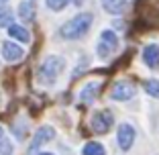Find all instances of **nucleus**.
<instances>
[{"instance_id":"f257e3e1","label":"nucleus","mask_w":159,"mask_h":155,"mask_svg":"<svg viewBox=\"0 0 159 155\" xmlns=\"http://www.w3.org/2000/svg\"><path fill=\"white\" fill-rule=\"evenodd\" d=\"M92 21H94L92 12H80L74 19H70L67 23H63V27L59 29V35L63 39H70V41L84 37L90 31V27H92Z\"/></svg>"},{"instance_id":"f03ea898","label":"nucleus","mask_w":159,"mask_h":155,"mask_svg":"<svg viewBox=\"0 0 159 155\" xmlns=\"http://www.w3.org/2000/svg\"><path fill=\"white\" fill-rule=\"evenodd\" d=\"M63 67H66V59H61V57H57V55H49L41 66H39V71H37L39 84L53 86L55 80H57V75L61 74Z\"/></svg>"},{"instance_id":"7ed1b4c3","label":"nucleus","mask_w":159,"mask_h":155,"mask_svg":"<svg viewBox=\"0 0 159 155\" xmlns=\"http://www.w3.org/2000/svg\"><path fill=\"white\" fill-rule=\"evenodd\" d=\"M114 122V116L110 110H106V108H102V110H96V112L92 114V131L96 133V135H104V133L110 131V127H112Z\"/></svg>"},{"instance_id":"20e7f679","label":"nucleus","mask_w":159,"mask_h":155,"mask_svg":"<svg viewBox=\"0 0 159 155\" xmlns=\"http://www.w3.org/2000/svg\"><path fill=\"white\" fill-rule=\"evenodd\" d=\"M118 45V37L110 31V29H106V31H102L100 33V43H98V47H96V53H98V57H108L110 53L116 49Z\"/></svg>"},{"instance_id":"39448f33","label":"nucleus","mask_w":159,"mask_h":155,"mask_svg":"<svg viewBox=\"0 0 159 155\" xmlns=\"http://www.w3.org/2000/svg\"><path fill=\"white\" fill-rule=\"evenodd\" d=\"M53 137H55V129H53V127H49V125L41 127L37 133H35L33 141H31V145H29V155H35V153H37V149H39V147H41L43 143L51 141Z\"/></svg>"},{"instance_id":"423d86ee","label":"nucleus","mask_w":159,"mask_h":155,"mask_svg":"<svg viewBox=\"0 0 159 155\" xmlns=\"http://www.w3.org/2000/svg\"><path fill=\"white\" fill-rule=\"evenodd\" d=\"M133 96H135V84L133 82H116L110 90V98L118 100V102H125Z\"/></svg>"},{"instance_id":"0eeeda50","label":"nucleus","mask_w":159,"mask_h":155,"mask_svg":"<svg viewBox=\"0 0 159 155\" xmlns=\"http://www.w3.org/2000/svg\"><path fill=\"white\" fill-rule=\"evenodd\" d=\"M116 141H118V147L120 149H131L133 143H135V129L133 125L129 122H122L120 127H118V135H116Z\"/></svg>"},{"instance_id":"6e6552de","label":"nucleus","mask_w":159,"mask_h":155,"mask_svg":"<svg viewBox=\"0 0 159 155\" xmlns=\"http://www.w3.org/2000/svg\"><path fill=\"white\" fill-rule=\"evenodd\" d=\"M2 57H4L8 63H16L25 57V51L19 47V45H14L12 41H4L2 43Z\"/></svg>"},{"instance_id":"1a4fd4ad","label":"nucleus","mask_w":159,"mask_h":155,"mask_svg":"<svg viewBox=\"0 0 159 155\" xmlns=\"http://www.w3.org/2000/svg\"><path fill=\"white\" fill-rule=\"evenodd\" d=\"M143 61L145 66L151 67V70H157L159 67V45L157 43H149L143 49Z\"/></svg>"},{"instance_id":"9d476101","label":"nucleus","mask_w":159,"mask_h":155,"mask_svg":"<svg viewBox=\"0 0 159 155\" xmlns=\"http://www.w3.org/2000/svg\"><path fill=\"white\" fill-rule=\"evenodd\" d=\"M102 90V84L100 82H90V84H86L84 88H82V92H80V100L82 102H92L96 96H98V92Z\"/></svg>"},{"instance_id":"9b49d317","label":"nucleus","mask_w":159,"mask_h":155,"mask_svg":"<svg viewBox=\"0 0 159 155\" xmlns=\"http://www.w3.org/2000/svg\"><path fill=\"white\" fill-rule=\"evenodd\" d=\"M100 2H102V8L110 14H122L129 6L126 0H100Z\"/></svg>"},{"instance_id":"f8f14e48","label":"nucleus","mask_w":159,"mask_h":155,"mask_svg":"<svg viewBox=\"0 0 159 155\" xmlns=\"http://www.w3.org/2000/svg\"><path fill=\"white\" fill-rule=\"evenodd\" d=\"M8 35L12 39H16V41H20V43H29L31 41V35H29V31L25 27H20V25H10L8 27Z\"/></svg>"},{"instance_id":"ddd939ff","label":"nucleus","mask_w":159,"mask_h":155,"mask_svg":"<svg viewBox=\"0 0 159 155\" xmlns=\"http://www.w3.org/2000/svg\"><path fill=\"white\" fill-rule=\"evenodd\" d=\"M19 16L23 21H27V23H31L35 19V6L31 2H20L19 4Z\"/></svg>"},{"instance_id":"4468645a","label":"nucleus","mask_w":159,"mask_h":155,"mask_svg":"<svg viewBox=\"0 0 159 155\" xmlns=\"http://www.w3.org/2000/svg\"><path fill=\"white\" fill-rule=\"evenodd\" d=\"M82 155H106V151H104L102 143H86L84 149H82Z\"/></svg>"},{"instance_id":"2eb2a0df","label":"nucleus","mask_w":159,"mask_h":155,"mask_svg":"<svg viewBox=\"0 0 159 155\" xmlns=\"http://www.w3.org/2000/svg\"><path fill=\"white\" fill-rule=\"evenodd\" d=\"M143 88H145V92H147L149 96L159 98V80H145Z\"/></svg>"},{"instance_id":"dca6fc26","label":"nucleus","mask_w":159,"mask_h":155,"mask_svg":"<svg viewBox=\"0 0 159 155\" xmlns=\"http://www.w3.org/2000/svg\"><path fill=\"white\" fill-rule=\"evenodd\" d=\"M45 4L49 10H53V12H57V10H63L67 4H70V0H45Z\"/></svg>"},{"instance_id":"f3484780","label":"nucleus","mask_w":159,"mask_h":155,"mask_svg":"<svg viewBox=\"0 0 159 155\" xmlns=\"http://www.w3.org/2000/svg\"><path fill=\"white\" fill-rule=\"evenodd\" d=\"M12 19H14V14L10 10H0V27H10Z\"/></svg>"},{"instance_id":"a211bd4d","label":"nucleus","mask_w":159,"mask_h":155,"mask_svg":"<svg viewBox=\"0 0 159 155\" xmlns=\"http://www.w3.org/2000/svg\"><path fill=\"white\" fill-rule=\"evenodd\" d=\"M12 143L8 139H0V155H12Z\"/></svg>"},{"instance_id":"6ab92c4d","label":"nucleus","mask_w":159,"mask_h":155,"mask_svg":"<svg viewBox=\"0 0 159 155\" xmlns=\"http://www.w3.org/2000/svg\"><path fill=\"white\" fill-rule=\"evenodd\" d=\"M6 2H8V0H0V6H2V4H6Z\"/></svg>"},{"instance_id":"aec40b11","label":"nucleus","mask_w":159,"mask_h":155,"mask_svg":"<svg viewBox=\"0 0 159 155\" xmlns=\"http://www.w3.org/2000/svg\"><path fill=\"white\" fill-rule=\"evenodd\" d=\"M0 139H2V127H0Z\"/></svg>"},{"instance_id":"412c9836","label":"nucleus","mask_w":159,"mask_h":155,"mask_svg":"<svg viewBox=\"0 0 159 155\" xmlns=\"http://www.w3.org/2000/svg\"><path fill=\"white\" fill-rule=\"evenodd\" d=\"M41 155H53V153H41Z\"/></svg>"}]
</instances>
